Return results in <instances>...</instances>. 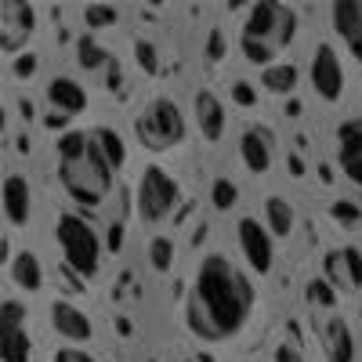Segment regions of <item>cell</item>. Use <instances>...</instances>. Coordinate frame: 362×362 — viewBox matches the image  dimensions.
I'll return each instance as SVG.
<instances>
[{
    "instance_id": "6da1fadb",
    "label": "cell",
    "mask_w": 362,
    "mask_h": 362,
    "mask_svg": "<svg viewBox=\"0 0 362 362\" xmlns=\"http://www.w3.org/2000/svg\"><path fill=\"white\" fill-rule=\"evenodd\" d=\"M257 305L247 272L225 254H203L185 293V329L199 344H225L247 329Z\"/></svg>"
},
{
    "instance_id": "7a4b0ae2",
    "label": "cell",
    "mask_w": 362,
    "mask_h": 362,
    "mask_svg": "<svg viewBox=\"0 0 362 362\" xmlns=\"http://www.w3.org/2000/svg\"><path fill=\"white\" fill-rule=\"evenodd\" d=\"M58 153V181L69 192V199H76L80 206L95 210L105 203V196L112 192V167L102 156L98 138H90L83 131H66L54 145Z\"/></svg>"
},
{
    "instance_id": "3957f363",
    "label": "cell",
    "mask_w": 362,
    "mask_h": 362,
    "mask_svg": "<svg viewBox=\"0 0 362 362\" xmlns=\"http://www.w3.org/2000/svg\"><path fill=\"white\" fill-rule=\"evenodd\" d=\"M297 37V11L290 4H276V0H257L247 11L243 33H239V51L250 66H276V58L293 44Z\"/></svg>"
},
{
    "instance_id": "277c9868",
    "label": "cell",
    "mask_w": 362,
    "mask_h": 362,
    "mask_svg": "<svg viewBox=\"0 0 362 362\" xmlns=\"http://www.w3.org/2000/svg\"><path fill=\"white\" fill-rule=\"evenodd\" d=\"M54 239H58V250H62V261L76 272V276H83V279L98 276L102 239H98L95 225L83 221L80 214H62L54 225Z\"/></svg>"
},
{
    "instance_id": "5b68a950",
    "label": "cell",
    "mask_w": 362,
    "mask_h": 362,
    "mask_svg": "<svg viewBox=\"0 0 362 362\" xmlns=\"http://www.w3.org/2000/svg\"><path fill=\"white\" fill-rule=\"evenodd\" d=\"M134 138L148 153H167L185 141V116L170 98H153L134 116Z\"/></svg>"
},
{
    "instance_id": "8992f818",
    "label": "cell",
    "mask_w": 362,
    "mask_h": 362,
    "mask_svg": "<svg viewBox=\"0 0 362 362\" xmlns=\"http://www.w3.org/2000/svg\"><path fill=\"white\" fill-rule=\"evenodd\" d=\"M181 203V185L177 177L156 163H148L138 177V196H134V206H138V218L141 225H160L167 221Z\"/></svg>"
},
{
    "instance_id": "52a82bcc",
    "label": "cell",
    "mask_w": 362,
    "mask_h": 362,
    "mask_svg": "<svg viewBox=\"0 0 362 362\" xmlns=\"http://www.w3.org/2000/svg\"><path fill=\"white\" fill-rule=\"evenodd\" d=\"M272 239L276 235L268 232V225L250 218V214L235 221V243L243 250V261L257 272V276H268V272L276 268V243H272Z\"/></svg>"
},
{
    "instance_id": "ba28073f",
    "label": "cell",
    "mask_w": 362,
    "mask_h": 362,
    "mask_svg": "<svg viewBox=\"0 0 362 362\" xmlns=\"http://www.w3.org/2000/svg\"><path fill=\"white\" fill-rule=\"evenodd\" d=\"M308 80H312V90H315V95H319L326 105L341 102L348 76H344V62H341V54H337L334 47H329V44H319V47H315L312 62H308Z\"/></svg>"
},
{
    "instance_id": "9c48e42d",
    "label": "cell",
    "mask_w": 362,
    "mask_h": 362,
    "mask_svg": "<svg viewBox=\"0 0 362 362\" xmlns=\"http://www.w3.org/2000/svg\"><path fill=\"white\" fill-rule=\"evenodd\" d=\"M37 29V8L25 0H4L0 4V47L4 54H18Z\"/></svg>"
},
{
    "instance_id": "30bf717a",
    "label": "cell",
    "mask_w": 362,
    "mask_h": 362,
    "mask_svg": "<svg viewBox=\"0 0 362 362\" xmlns=\"http://www.w3.org/2000/svg\"><path fill=\"white\" fill-rule=\"evenodd\" d=\"M0 358L4 362H29V334H25V308L18 300H4V312H0Z\"/></svg>"
},
{
    "instance_id": "8fae6325",
    "label": "cell",
    "mask_w": 362,
    "mask_h": 362,
    "mask_svg": "<svg viewBox=\"0 0 362 362\" xmlns=\"http://www.w3.org/2000/svg\"><path fill=\"white\" fill-rule=\"evenodd\" d=\"M322 279L341 293H355L362 286V254L355 247H334L322 257Z\"/></svg>"
},
{
    "instance_id": "7c38bea8",
    "label": "cell",
    "mask_w": 362,
    "mask_h": 362,
    "mask_svg": "<svg viewBox=\"0 0 362 362\" xmlns=\"http://www.w3.org/2000/svg\"><path fill=\"white\" fill-rule=\"evenodd\" d=\"M192 116H196V127L206 141H221V134L228 127V112H225V102L210 87L192 90Z\"/></svg>"
},
{
    "instance_id": "4fadbf2b",
    "label": "cell",
    "mask_w": 362,
    "mask_h": 362,
    "mask_svg": "<svg viewBox=\"0 0 362 362\" xmlns=\"http://www.w3.org/2000/svg\"><path fill=\"white\" fill-rule=\"evenodd\" d=\"M329 25L341 37V44L355 54V62L362 66V0H341L329 4Z\"/></svg>"
},
{
    "instance_id": "5bb4252c",
    "label": "cell",
    "mask_w": 362,
    "mask_h": 362,
    "mask_svg": "<svg viewBox=\"0 0 362 362\" xmlns=\"http://www.w3.org/2000/svg\"><path fill=\"white\" fill-rule=\"evenodd\" d=\"M337 167L362 189V119H344L337 127Z\"/></svg>"
},
{
    "instance_id": "9a60e30c",
    "label": "cell",
    "mask_w": 362,
    "mask_h": 362,
    "mask_svg": "<svg viewBox=\"0 0 362 362\" xmlns=\"http://www.w3.org/2000/svg\"><path fill=\"white\" fill-rule=\"evenodd\" d=\"M239 160L250 174H268L276 163V138L268 127H247L239 138Z\"/></svg>"
},
{
    "instance_id": "2e32d148",
    "label": "cell",
    "mask_w": 362,
    "mask_h": 362,
    "mask_svg": "<svg viewBox=\"0 0 362 362\" xmlns=\"http://www.w3.org/2000/svg\"><path fill=\"white\" fill-rule=\"evenodd\" d=\"M29 214H33V189H29L25 174L8 170L4 174V221L11 228H25Z\"/></svg>"
},
{
    "instance_id": "e0dca14e",
    "label": "cell",
    "mask_w": 362,
    "mask_h": 362,
    "mask_svg": "<svg viewBox=\"0 0 362 362\" xmlns=\"http://www.w3.org/2000/svg\"><path fill=\"white\" fill-rule=\"evenodd\" d=\"M51 329L62 341H73V344H87L95 337V326H90L87 312H80L69 300H54L51 305Z\"/></svg>"
},
{
    "instance_id": "ac0fdd59",
    "label": "cell",
    "mask_w": 362,
    "mask_h": 362,
    "mask_svg": "<svg viewBox=\"0 0 362 362\" xmlns=\"http://www.w3.org/2000/svg\"><path fill=\"white\" fill-rule=\"evenodd\" d=\"M44 95H47V105L51 109L66 112V116H76V112L87 109V90L73 76H51L47 87H44Z\"/></svg>"
},
{
    "instance_id": "d6986e66",
    "label": "cell",
    "mask_w": 362,
    "mask_h": 362,
    "mask_svg": "<svg viewBox=\"0 0 362 362\" xmlns=\"http://www.w3.org/2000/svg\"><path fill=\"white\" fill-rule=\"evenodd\" d=\"M322 351L326 362H355V334L341 315H329V322L322 326Z\"/></svg>"
},
{
    "instance_id": "ffe728a7",
    "label": "cell",
    "mask_w": 362,
    "mask_h": 362,
    "mask_svg": "<svg viewBox=\"0 0 362 362\" xmlns=\"http://www.w3.org/2000/svg\"><path fill=\"white\" fill-rule=\"evenodd\" d=\"M11 283L25 293H37L44 286V264L33 250H18L11 257Z\"/></svg>"
},
{
    "instance_id": "44dd1931",
    "label": "cell",
    "mask_w": 362,
    "mask_h": 362,
    "mask_svg": "<svg viewBox=\"0 0 362 362\" xmlns=\"http://www.w3.org/2000/svg\"><path fill=\"white\" fill-rule=\"evenodd\" d=\"M264 225H268L272 235H279V239L293 235V225H297L293 206H290L283 196H268V199H264Z\"/></svg>"
},
{
    "instance_id": "7402d4cb",
    "label": "cell",
    "mask_w": 362,
    "mask_h": 362,
    "mask_svg": "<svg viewBox=\"0 0 362 362\" xmlns=\"http://www.w3.org/2000/svg\"><path fill=\"white\" fill-rule=\"evenodd\" d=\"M261 83H264V90H272V95H293V87H297V66L293 62L268 66L261 73Z\"/></svg>"
},
{
    "instance_id": "603a6c76",
    "label": "cell",
    "mask_w": 362,
    "mask_h": 362,
    "mask_svg": "<svg viewBox=\"0 0 362 362\" xmlns=\"http://www.w3.org/2000/svg\"><path fill=\"white\" fill-rule=\"evenodd\" d=\"M76 62L83 66V69H102V66H112V54L98 44V40H80L76 44Z\"/></svg>"
},
{
    "instance_id": "cb8c5ba5",
    "label": "cell",
    "mask_w": 362,
    "mask_h": 362,
    "mask_svg": "<svg viewBox=\"0 0 362 362\" xmlns=\"http://www.w3.org/2000/svg\"><path fill=\"white\" fill-rule=\"evenodd\" d=\"M95 138H98V148H102V156L109 160V167H112V170L124 167L127 148H124V141H119V134H116V131H98Z\"/></svg>"
},
{
    "instance_id": "d4e9b609",
    "label": "cell",
    "mask_w": 362,
    "mask_h": 362,
    "mask_svg": "<svg viewBox=\"0 0 362 362\" xmlns=\"http://www.w3.org/2000/svg\"><path fill=\"white\" fill-rule=\"evenodd\" d=\"M148 261H153V268H156L160 276H163V272L174 264V243H170V239L156 235L153 243H148Z\"/></svg>"
},
{
    "instance_id": "484cf974",
    "label": "cell",
    "mask_w": 362,
    "mask_h": 362,
    "mask_svg": "<svg viewBox=\"0 0 362 362\" xmlns=\"http://www.w3.org/2000/svg\"><path fill=\"white\" fill-rule=\"evenodd\" d=\"M210 199H214V206H218V210H232V206H235V199H239L235 181L218 177V181H214V189H210Z\"/></svg>"
},
{
    "instance_id": "4316f807",
    "label": "cell",
    "mask_w": 362,
    "mask_h": 362,
    "mask_svg": "<svg viewBox=\"0 0 362 362\" xmlns=\"http://www.w3.org/2000/svg\"><path fill=\"white\" fill-rule=\"evenodd\" d=\"M308 300H312V305H319V308H334V286H329L326 279H312L308 283Z\"/></svg>"
},
{
    "instance_id": "83f0119b",
    "label": "cell",
    "mask_w": 362,
    "mask_h": 362,
    "mask_svg": "<svg viewBox=\"0 0 362 362\" xmlns=\"http://www.w3.org/2000/svg\"><path fill=\"white\" fill-rule=\"evenodd\" d=\"M134 58L145 66V73H160V58H156V47L148 40H138L134 44Z\"/></svg>"
},
{
    "instance_id": "f1b7e54d",
    "label": "cell",
    "mask_w": 362,
    "mask_h": 362,
    "mask_svg": "<svg viewBox=\"0 0 362 362\" xmlns=\"http://www.w3.org/2000/svg\"><path fill=\"white\" fill-rule=\"evenodd\" d=\"M83 15H87V22L95 25V29H105V25L116 22V8H105V4H90Z\"/></svg>"
},
{
    "instance_id": "f546056e",
    "label": "cell",
    "mask_w": 362,
    "mask_h": 362,
    "mask_svg": "<svg viewBox=\"0 0 362 362\" xmlns=\"http://www.w3.org/2000/svg\"><path fill=\"white\" fill-rule=\"evenodd\" d=\"M51 362H95V355H90L87 348H80V344H66V348H58L51 355Z\"/></svg>"
},
{
    "instance_id": "4dcf8cb0",
    "label": "cell",
    "mask_w": 362,
    "mask_h": 362,
    "mask_svg": "<svg viewBox=\"0 0 362 362\" xmlns=\"http://www.w3.org/2000/svg\"><path fill=\"white\" fill-rule=\"evenodd\" d=\"M272 362H308V358H305V351H300L293 341H279L276 351H272Z\"/></svg>"
},
{
    "instance_id": "1f68e13d",
    "label": "cell",
    "mask_w": 362,
    "mask_h": 362,
    "mask_svg": "<svg viewBox=\"0 0 362 362\" xmlns=\"http://www.w3.org/2000/svg\"><path fill=\"white\" fill-rule=\"evenodd\" d=\"M210 51V62H221V54L228 51V40H225V33H221V29H214V33H210V44H206Z\"/></svg>"
},
{
    "instance_id": "d6a6232c",
    "label": "cell",
    "mask_w": 362,
    "mask_h": 362,
    "mask_svg": "<svg viewBox=\"0 0 362 362\" xmlns=\"http://www.w3.org/2000/svg\"><path fill=\"white\" fill-rule=\"evenodd\" d=\"M334 218H337V221H341V218H344V221H358V210H351L348 203H337V206H334Z\"/></svg>"
},
{
    "instance_id": "836d02e7",
    "label": "cell",
    "mask_w": 362,
    "mask_h": 362,
    "mask_svg": "<svg viewBox=\"0 0 362 362\" xmlns=\"http://www.w3.org/2000/svg\"><path fill=\"white\" fill-rule=\"evenodd\" d=\"M235 98H239V102H250L254 95H250V90H247V87H235Z\"/></svg>"
},
{
    "instance_id": "e575fe53",
    "label": "cell",
    "mask_w": 362,
    "mask_h": 362,
    "mask_svg": "<svg viewBox=\"0 0 362 362\" xmlns=\"http://www.w3.org/2000/svg\"><path fill=\"white\" fill-rule=\"evenodd\" d=\"M243 362H250V358H243Z\"/></svg>"
}]
</instances>
